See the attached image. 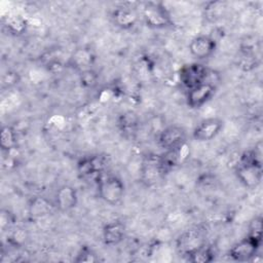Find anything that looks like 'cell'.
I'll return each mask as SVG.
<instances>
[{
	"label": "cell",
	"mask_w": 263,
	"mask_h": 263,
	"mask_svg": "<svg viewBox=\"0 0 263 263\" xmlns=\"http://www.w3.org/2000/svg\"><path fill=\"white\" fill-rule=\"evenodd\" d=\"M118 125L125 137H134L138 130V119L132 112H126L120 115Z\"/></svg>",
	"instance_id": "cell-15"
},
{
	"label": "cell",
	"mask_w": 263,
	"mask_h": 263,
	"mask_svg": "<svg viewBox=\"0 0 263 263\" xmlns=\"http://www.w3.org/2000/svg\"><path fill=\"white\" fill-rule=\"evenodd\" d=\"M97 75L96 73L90 70V69H85L81 72V75H80V80H81V83L85 86H88V87H91L96 84L97 82Z\"/></svg>",
	"instance_id": "cell-20"
},
{
	"label": "cell",
	"mask_w": 263,
	"mask_h": 263,
	"mask_svg": "<svg viewBox=\"0 0 263 263\" xmlns=\"http://www.w3.org/2000/svg\"><path fill=\"white\" fill-rule=\"evenodd\" d=\"M224 122L218 117L201 120L193 129L192 138L198 142H208L216 138L223 129Z\"/></svg>",
	"instance_id": "cell-8"
},
{
	"label": "cell",
	"mask_w": 263,
	"mask_h": 263,
	"mask_svg": "<svg viewBox=\"0 0 263 263\" xmlns=\"http://www.w3.org/2000/svg\"><path fill=\"white\" fill-rule=\"evenodd\" d=\"M115 26L123 30L133 29L138 22V13L130 6L121 5L116 7L111 14Z\"/></svg>",
	"instance_id": "cell-12"
},
{
	"label": "cell",
	"mask_w": 263,
	"mask_h": 263,
	"mask_svg": "<svg viewBox=\"0 0 263 263\" xmlns=\"http://www.w3.org/2000/svg\"><path fill=\"white\" fill-rule=\"evenodd\" d=\"M142 15L147 27L163 29L173 26L172 16L161 2L148 1L143 4Z\"/></svg>",
	"instance_id": "cell-3"
},
{
	"label": "cell",
	"mask_w": 263,
	"mask_h": 263,
	"mask_svg": "<svg viewBox=\"0 0 263 263\" xmlns=\"http://www.w3.org/2000/svg\"><path fill=\"white\" fill-rule=\"evenodd\" d=\"M99 258L97 255L88 248H83L77 255L75 262H97Z\"/></svg>",
	"instance_id": "cell-19"
},
{
	"label": "cell",
	"mask_w": 263,
	"mask_h": 263,
	"mask_svg": "<svg viewBox=\"0 0 263 263\" xmlns=\"http://www.w3.org/2000/svg\"><path fill=\"white\" fill-rule=\"evenodd\" d=\"M78 195L76 189L71 185L59 187L54 194V206L61 212H69L77 205Z\"/></svg>",
	"instance_id": "cell-11"
},
{
	"label": "cell",
	"mask_w": 263,
	"mask_h": 263,
	"mask_svg": "<svg viewBox=\"0 0 263 263\" xmlns=\"http://www.w3.org/2000/svg\"><path fill=\"white\" fill-rule=\"evenodd\" d=\"M188 261L192 263H208L214 260V252L206 243L194 250L187 256Z\"/></svg>",
	"instance_id": "cell-16"
},
{
	"label": "cell",
	"mask_w": 263,
	"mask_h": 263,
	"mask_svg": "<svg viewBox=\"0 0 263 263\" xmlns=\"http://www.w3.org/2000/svg\"><path fill=\"white\" fill-rule=\"evenodd\" d=\"M235 175L246 188H257L262 181L263 175L261 152L256 149L245 151L236 164Z\"/></svg>",
	"instance_id": "cell-1"
},
{
	"label": "cell",
	"mask_w": 263,
	"mask_h": 263,
	"mask_svg": "<svg viewBox=\"0 0 263 263\" xmlns=\"http://www.w3.org/2000/svg\"><path fill=\"white\" fill-rule=\"evenodd\" d=\"M181 84L188 90L206 81L209 76L208 68L198 62L183 65L178 73Z\"/></svg>",
	"instance_id": "cell-4"
},
{
	"label": "cell",
	"mask_w": 263,
	"mask_h": 263,
	"mask_svg": "<svg viewBox=\"0 0 263 263\" xmlns=\"http://www.w3.org/2000/svg\"><path fill=\"white\" fill-rule=\"evenodd\" d=\"M102 236L106 246H117L125 236V225L120 220L110 221L104 225Z\"/></svg>",
	"instance_id": "cell-14"
},
{
	"label": "cell",
	"mask_w": 263,
	"mask_h": 263,
	"mask_svg": "<svg viewBox=\"0 0 263 263\" xmlns=\"http://www.w3.org/2000/svg\"><path fill=\"white\" fill-rule=\"evenodd\" d=\"M217 47L216 40L209 35H198L192 38L189 43L190 54L199 61L211 58Z\"/></svg>",
	"instance_id": "cell-10"
},
{
	"label": "cell",
	"mask_w": 263,
	"mask_h": 263,
	"mask_svg": "<svg viewBox=\"0 0 263 263\" xmlns=\"http://www.w3.org/2000/svg\"><path fill=\"white\" fill-rule=\"evenodd\" d=\"M205 245V239L199 230H188L178 239L177 248L184 256Z\"/></svg>",
	"instance_id": "cell-13"
},
{
	"label": "cell",
	"mask_w": 263,
	"mask_h": 263,
	"mask_svg": "<svg viewBox=\"0 0 263 263\" xmlns=\"http://www.w3.org/2000/svg\"><path fill=\"white\" fill-rule=\"evenodd\" d=\"M18 81V75L15 72H11L9 71L4 77H3V83L8 82V85H13L15 83H17Z\"/></svg>",
	"instance_id": "cell-21"
},
{
	"label": "cell",
	"mask_w": 263,
	"mask_h": 263,
	"mask_svg": "<svg viewBox=\"0 0 263 263\" xmlns=\"http://www.w3.org/2000/svg\"><path fill=\"white\" fill-rule=\"evenodd\" d=\"M15 145H16V136L14 130L8 125L3 126L0 134V147L2 151L9 152L10 150L14 149Z\"/></svg>",
	"instance_id": "cell-17"
},
{
	"label": "cell",
	"mask_w": 263,
	"mask_h": 263,
	"mask_svg": "<svg viewBox=\"0 0 263 263\" xmlns=\"http://www.w3.org/2000/svg\"><path fill=\"white\" fill-rule=\"evenodd\" d=\"M262 217L257 216L251 221L248 234L259 240H262Z\"/></svg>",
	"instance_id": "cell-18"
},
{
	"label": "cell",
	"mask_w": 263,
	"mask_h": 263,
	"mask_svg": "<svg viewBox=\"0 0 263 263\" xmlns=\"http://www.w3.org/2000/svg\"><path fill=\"white\" fill-rule=\"evenodd\" d=\"M97 190L100 198L111 205L118 204L124 196V183L111 174H102L97 179Z\"/></svg>",
	"instance_id": "cell-2"
},
{
	"label": "cell",
	"mask_w": 263,
	"mask_h": 263,
	"mask_svg": "<svg viewBox=\"0 0 263 263\" xmlns=\"http://www.w3.org/2000/svg\"><path fill=\"white\" fill-rule=\"evenodd\" d=\"M157 141L165 151L181 150L187 141V133L182 126L170 125L159 133Z\"/></svg>",
	"instance_id": "cell-6"
},
{
	"label": "cell",
	"mask_w": 263,
	"mask_h": 263,
	"mask_svg": "<svg viewBox=\"0 0 263 263\" xmlns=\"http://www.w3.org/2000/svg\"><path fill=\"white\" fill-rule=\"evenodd\" d=\"M216 86L211 82H203L193 88L188 89L186 96L187 105L192 109L201 108L215 96Z\"/></svg>",
	"instance_id": "cell-9"
},
{
	"label": "cell",
	"mask_w": 263,
	"mask_h": 263,
	"mask_svg": "<svg viewBox=\"0 0 263 263\" xmlns=\"http://www.w3.org/2000/svg\"><path fill=\"white\" fill-rule=\"evenodd\" d=\"M261 245L262 240L247 234L246 237L241 238L230 248L228 255L233 261L237 262L254 261Z\"/></svg>",
	"instance_id": "cell-5"
},
{
	"label": "cell",
	"mask_w": 263,
	"mask_h": 263,
	"mask_svg": "<svg viewBox=\"0 0 263 263\" xmlns=\"http://www.w3.org/2000/svg\"><path fill=\"white\" fill-rule=\"evenodd\" d=\"M106 160L101 155H87L77 162V172L81 179H97L105 173Z\"/></svg>",
	"instance_id": "cell-7"
}]
</instances>
